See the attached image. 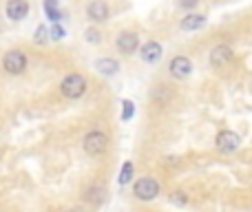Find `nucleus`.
<instances>
[{
	"label": "nucleus",
	"mask_w": 252,
	"mask_h": 212,
	"mask_svg": "<svg viewBox=\"0 0 252 212\" xmlns=\"http://www.w3.org/2000/svg\"><path fill=\"white\" fill-rule=\"evenodd\" d=\"M232 60V49L228 44H217V47L210 51V64L213 66H223Z\"/></svg>",
	"instance_id": "7"
},
{
	"label": "nucleus",
	"mask_w": 252,
	"mask_h": 212,
	"mask_svg": "<svg viewBox=\"0 0 252 212\" xmlns=\"http://www.w3.org/2000/svg\"><path fill=\"white\" fill-rule=\"evenodd\" d=\"M135 195H137V199H142V201L155 199V197L159 195V183H157L155 179H151V177L139 179V182L135 183Z\"/></svg>",
	"instance_id": "3"
},
{
	"label": "nucleus",
	"mask_w": 252,
	"mask_h": 212,
	"mask_svg": "<svg viewBox=\"0 0 252 212\" xmlns=\"http://www.w3.org/2000/svg\"><path fill=\"white\" fill-rule=\"evenodd\" d=\"M97 69H100L104 75H115L120 71V66H118V62H115V60L104 58V60H97Z\"/></svg>",
	"instance_id": "13"
},
{
	"label": "nucleus",
	"mask_w": 252,
	"mask_h": 212,
	"mask_svg": "<svg viewBox=\"0 0 252 212\" xmlns=\"http://www.w3.org/2000/svg\"><path fill=\"white\" fill-rule=\"evenodd\" d=\"M168 69H170V73H173V78L184 80V78H188V75L192 73V62L188 60V58H184V56H177V58L170 60Z\"/></svg>",
	"instance_id": "5"
},
{
	"label": "nucleus",
	"mask_w": 252,
	"mask_h": 212,
	"mask_svg": "<svg viewBox=\"0 0 252 212\" xmlns=\"http://www.w3.org/2000/svg\"><path fill=\"white\" fill-rule=\"evenodd\" d=\"M49 35H51L53 40H60V38H64V29H62L60 25H56V27L51 29V33H49Z\"/></svg>",
	"instance_id": "19"
},
{
	"label": "nucleus",
	"mask_w": 252,
	"mask_h": 212,
	"mask_svg": "<svg viewBox=\"0 0 252 212\" xmlns=\"http://www.w3.org/2000/svg\"><path fill=\"white\" fill-rule=\"evenodd\" d=\"M47 33H51V31H47V27H38V31H35V42H44V40L49 38Z\"/></svg>",
	"instance_id": "17"
},
{
	"label": "nucleus",
	"mask_w": 252,
	"mask_h": 212,
	"mask_svg": "<svg viewBox=\"0 0 252 212\" xmlns=\"http://www.w3.org/2000/svg\"><path fill=\"white\" fill-rule=\"evenodd\" d=\"M170 199H173L175 204H179V206L186 204V197H184V192H175V195H170Z\"/></svg>",
	"instance_id": "21"
},
{
	"label": "nucleus",
	"mask_w": 252,
	"mask_h": 212,
	"mask_svg": "<svg viewBox=\"0 0 252 212\" xmlns=\"http://www.w3.org/2000/svg\"><path fill=\"white\" fill-rule=\"evenodd\" d=\"M179 4H182V7H195V4H197V0H182V2H179Z\"/></svg>",
	"instance_id": "22"
},
{
	"label": "nucleus",
	"mask_w": 252,
	"mask_h": 212,
	"mask_svg": "<svg viewBox=\"0 0 252 212\" xmlns=\"http://www.w3.org/2000/svg\"><path fill=\"white\" fill-rule=\"evenodd\" d=\"M27 11H29V4H27L25 0H9L7 16L11 18V20H22V18L27 16Z\"/></svg>",
	"instance_id": "10"
},
{
	"label": "nucleus",
	"mask_w": 252,
	"mask_h": 212,
	"mask_svg": "<svg viewBox=\"0 0 252 212\" xmlns=\"http://www.w3.org/2000/svg\"><path fill=\"white\" fill-rule=\"evenodd\" d=\"M161 58V44L159 42H148L142 47V60L144 62H157Z\"/></svg>",
	"instance_id": "11"
},
{
	"label": "nucleus",
	"mask_w": 252,
	"mask_h": 212,
	"mask_svg": "<svg viewBox=\"0 0 252 212\" xmlns=\"http://www.w3.org/2000/svg\"><path fill=\"white\" fill-rule=\"evenodd\" d=\"M102 199H104V190H100V188H91V190H89V201L100 204Z\"/></svg>",
	"instance_id": "15"
},
{
	"label": "nucleus",
	"mask_w": 252,
	"mask_h": 212,
	"mask_svg": "<svg viewBox=\"0 0 252 212\" xmlns=\"http://www.w3.org/2000/svg\"><path fill=\"white\" fill-rule=\"evenodd\" d=\"M130 177H133V164H130V161H126V164L122 166V173H120V177H118L120 186L128 183V182H130Z\"/></svg>",
	"instance_id": "14"
},
{
	"label": "nucleus",
	"mask_w": 252,
	"mask_h": 212,
	"mask_svg": "<svg viewBox=\"0 0 252 212\" xmlns=\"http://www.w3.org/2000/svg\"><path fill=\"white\" fill-rule=\"evenodd\" d=\"M89 18L95 22H102L109 18V4L104 2V0H93L91 4H89Z\"/></svg>",
	"instance_id": "8"
},
{
	"label": "nucleus",
	"mask_w": 252,
	"mask_h": 212,
	"mask_svg": "<svg viewBox=\"0 0 252 212\" xmlns=\"http://www.w3.org/2000/svg\"><path fill=\"white\" fill-rule=\"evenodd\" d=\"M239 135L232 133V130H221V133L217 135V148L221 152H232L239 148Z\"/></svg>",
	"instance_id": "6"
},
{
	"label": "nucleus",
	"mask_w": 252,
	"mask_h": 212,
	"mask_svg": "<svg viewBox=\"0 0 252 212\" xmlns=\"http://www.w3.org/2000/svg\"><path fill=\"white\" fill-rule=\"evenodd\" d=\"M60 89H62V95L64 97L78 100V97H82L84 91H87V80H84L80 73H69L64 80H62Z\"/></svg>",
	"instance_id": "1"
},
{
	"label": "nucleus",
	"mask_w": 252,
	"mask_h": 212,
	"mask_svg": "<svg viewBox=\"0 0 252 212\" xmlns=\"http://www.w3.org/2000/svg\"><path fill=\"white\" fill-rule=\"evenodd\" d=\"M2 66L4 71H9V73H22L27 66V58L22 51H9L4 53L2 58Z\"/></svg>",
	"instance_id": "4"
},
{
	"label": "nucleus",
	"mask_w": 252,
	"mask_h": 212,
	"mask_svg": "<svg viewBox=\"0 0 252 212\" xmlns=\"http://www.w3.org/2000/svg\"><path fill=\"white\" fill-rule=\"evenodd\" d=\"M106 144H109V139H106L104 133L91 130V133L84 137V151H87L89 155H102V152L106 151Z\"/></svg>",
	"instance_id": "2"
},
{
	"label": "nucleus",
	"mask_w": 252,
	"mask_h": 212,
	"mask_svg": "<svg viewBox=\"0 0 252 212\" xmlns=\"http://www.w3.org/2000/svg\"><path fill=\"white\" fill-rule=\"evenodd\" d=\"M62 212H73V210H62Z\"/></svg>",
	"instance_id": "23"
},
{
	"label": "nucleus",
	"mask_w": 252,
	"mask_h": 212,
	"mask_svg": "<svg viewBox=\"0 0 252 212\" xmlns=\"http://www.w3.org/2000/svg\"><path fill=\"white\" fill-rule=\"evenodd\" d=\"M87 40H89L91 44H97L102 38H100V33H97L95 29H87Z\"/></svg>",
	"instance_id": "18"
},
{
	"label": "nucleus",
	"mask_w": 252,
	"mask_h": 212,
	"mask_svg": "<svg viewBox=\"0 0 252 212\" xmlns=\"http://www.w3.org/2000/svg\"><path fill=\"white\" fill-rule=\"evenodd\" d=\"M47 16L51 18L53 22H60V20H62V13L58 11V7H56V9H47Z\"/></svg>",
	"instance_id": "20"
},
{
	"label": "nucleus",
	"mask_w": 252,
	"mask_h": 212,
	"mask_svg": "<svg viewBox=\"0 0 252 212\" xmlns=\"http://www.w3.org/2000/svg\"><path fill=\"white\" fill-rule=\"evenodd\" d=\"M137 44H139V35L133 33V31H126L118 38V47L122 53H133L137 49Z\"/></svg>",
	"instance_id": "9"
},
{
	"label": "nucleus",
	"mask_w": 252,
	"mask_h": 212,
	"mask_svg": "<svg viewBox=\"0 0 252 212\" xmlns=\"http://www.w3.org/2000/svg\"><path fill=\"white\" fill-rule=\"evenodd\" d=\"M204 25H206V18L201 16V13H188V16L182 20V29H184V31L201 29Z\"/></svg>",
	"instance_id": "12"
},
{
	"label": "nucleus",
	"mask_w": 252,
	"mask_h": 212,
	"mask_svg": "<svg viewBox=\"0 0 252 212\" xmlns=\"http://www.w3.org/2000/svg\"><path fill=\"white\" fill-rule=\"evenodd\" d=\"M122 106H124V113H122V120H124V121H128V120H130V117H133V102H130V100H126V102H124V104H122Z\"/></svg>",
	"instance_id": "16"
}]
</instances>
